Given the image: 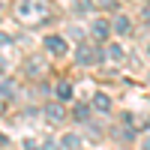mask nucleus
Masks as SVG:
<instances>
[{"mask_svg": "<svg viewBox=\"0 0 150 150\" xmlns=\"http://www.w3.org/2000/svg\"><path fill=\"white\" fill-rule=\"evenodd\" d=\"M15 12H18V18L27 21V24H45V21H51L54 6L48 3V0H18Z\"/></svg>", "mask_w": 150, "mask_h": 150, "instance_id": "obj_1", "label": "nucleus"}, {"mask_svg": "<svg viewBox=\"0 0 150 150\" xmlns=\"http://www.w3.org/2000/svg\"><path fill=\"white\" fill-rule=\"evenodd\" d=\"M75 60H78L81 66H90L96 60H102V48H93V45H78V51H75Z\"/></svg>", "mask_w": 150, "mask_h": 150, "instance_id": "obj_2", "label": "nucleus"}, {"mask_svg": "<svg viewBox=\"0 0 150 150\" xmlns=\"http://www.w3.org/2000/svg\"><path fill=\"white\" fill-rule=\"evenodd\" d=\"M45 48H48V54H54V57H63L66 54V39L63 36H45Z\"/></svg>", "mask_w": 150, "mask_h": 150, "instance_id": "obj_3", "label": "nucleus"}, {"mask_svg": "<svg viewBox=\"0 0 150 150\" xmlns=\"http://www.w3.org/2000/svg\"><path fill=\"white\" fill-rule=\"evenodd\" d=\"M45 117L51 120V123H63L66 120V111H63V105L51 102V105H45Z\"/></svg>", "mask_w": 150, "mask_h": 150, "instance_id": "obj_4", "label": "nucleus"}, {"mask_svg": "<svg viewBox=\"0 0 150 150\" xmlns=\"http://www.w3.org/2000/svg\"><path fill=\"white\" fill-rule=\"evenodd\" d=\"M45 69H48L45 57H30V60H27V75H33V78H39Z\"/></svg>", "mask_w": 150, "mask_h": 150, "instance_id": "obj_5", "label": "nucleus"}, {"mask_svg": "<svg viewBox=\"0 0 150 150\" xmlns=\"http://www.w3.org/2000/svg\"><path fill=\"white\" fill-rule=\"evenodd\" d=\"M108 33H111V24L108 21H96L93 24V36H96V39H105Z\"/></svg>", "mask_w": 150, "mask_h": 150, "instance_id": "obj_6", "label": "nucleus"}, {"mask_svg": "<svg viewBox=\"0 0 150 150\" xmlns=\"http://www.w3.org/2000/svg\"><path fill=\"white\" fill-rule=\"evenodd\" d=\"M93 108H96V111H108V108H111V99H108L105 93H96V96H93Z\"/></svg>", "mask_w": 150, "mask_h": 150, "instance_id": "obj_7", "label": "nucleus"}, {"mask_svg": "<svg viewBox=\"0 0 150 150\" xmlns=\"http://www.w3.org/2000/svg\"><path fill=\"white\" fill-rule=\"evenodd\" d=\"M0 96H3V99L15 96V81H0Z\"/></svg>", "mask_w": 150, "mask_h": 150, "instance_id": "obj_8", "label": "nucleus"}, {"mask_svg": "<svg viewBox=\"0 0 150 150\" xmlns=\"http://www.w3.org/2000/svg\"><path fill=\"white\" fill-rule=\"evenodd\" d=\"M72 96V84L69 81H60L57 84V99H69Z\"/></svg>", "mask_w": 150, "mask_h": 150, "instance_id": "obj_9", "label": "nucleus"}, {"mask_svg": "<svg viewBox=\"0 0 150 150\" xmlns=\"http://www.w3.org/2000/svg\"><path fill=\"white\" fill-rule=\"evenodd\" d=\"M114 30H117V33H129V30H132L129 18H117V21H114Z\"/></svg>", "mask_w": 150, "mask_h": 150, "instance_id": "obj_10", "label": "nucleus"}, {"mask_svg": "<svg viewBox=\"0 0 150 150\" xmlns=\"http://www.w3.org/2000/svg\"><path fill=\"white\" fill-rule=\"evenodd\" d=\"M72 117H75V120H87V105H75Z\"/></svg>", "mask_w": 150, "mask_h": 150, "instance_id": "obj_11", "label": "nucleus"}, {"mask_svg": "<svg viewBox=\"0 0 150 150\" xmlns=\"http://www.w3.org/2000/svg\"><path fill=\"white\" fill-rule=\"evenodd\" d=\"M108 57L120 60V57H123V48H120V45H111V48H108Z\"/></svg>", "mask_w": 150, "mask_h": 150, "instance_id": "obj_12", "label": "nucleus"}, {"mask_svg": "<svg viewBox=\"0 0 150 150\" xmlns=\"http://www.w3.org/2000/svg\"><path fill=\"white\" fill-rule=\"evenodd\" d=\"M63 144H66L69 150H75V147H78V135H66V138H63Z\"/></svg>", "mask_w": 150, "mask_h": 150, "instance_id": "obj_13", "label": "nucleus"}, {"mask_svg": "<svg viewBox=\"0 0 150 150\" xmlns=\"http://www.w3.org/2000/svg\"><path fill=\"white\" fill-rule=\"evenodd\" d=\"M6 45H12V36L9 33H0V48H6Z\"/></svg>", "mask_w": 150, "mask_h": 150, "instance_id": "obj_14", "label": "nucleus"}, {"mask_svg": "<svg viewBox=\"0 0 150 150\" xmlns=\"http://www.w3.org/2000/svg\"><path fill=\"white\" fill-rule=\"evenodd\" d=\"M102 6L105 9H117V0H102Z\"/></svg>", "mask_w": 150, "mask_h": 150, "instance_id": "obj_15", "label": "nucleus"}, {"mask_svg": "<svg viewBox=\"0 0 150 150\" xmlns=\"http://www.w3.org/2000/svg\"><path fill=\"white\" fill-rule=\"evenodd\" d=\"M24 150H39V144H36V141H27V144H24Z\"/></svg>", "mask_w": 150, "mask_h": 150, "instance_id": "obj_16", "label": "nucleus"}, {"mask_svg": "<svg viewBox=\"0 0 150 150\" xmlns=\"http://www.w3.org/2000/svg\"><path fill=\"white\" fill-rule=\"evenodd\" d=\"M144 150H150V141H147V147H144Z\"/></svg>", "mask_w": 150, "mask_h": 150, "instance_id": "obj_17", "label": "nucleus"}]
</instances>
